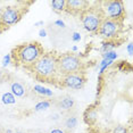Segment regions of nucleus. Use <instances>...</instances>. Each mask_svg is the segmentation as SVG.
Segmentation results:
<instances>
[{"label": "nucleus", "mask_w": 133, "mask_h": 133, "mask_svg": "<svg viewBox=\"0 0 133 133\" xmlns=\"http://www.w3.org/2000/svg\"><path fill=\"white\" fill-rule=\"evenodd\" d=\"M57 56L58 55L54 51L44 52L37 60V63L29 69L32 76L38 82L54 84L57 87L60 77L57 71Z\"/></svg>", "instance_id": "f257e3e1"}, {"label": "nucleus", "mask_w": 133, "mask_h": 133, "mask_svg": "<svg viewBox=\"0 0 133 133\" xmlns=\"http://www.w3.org/2000/svg\"><path fill=\"white\" fill-rule=\"evenodd\" d=\"M44 52L46 51L40 42L31 41L14 47L9 55L15 67H23L29 71Z\"/></svg>", "instance_id": "f03ea898"}, {"label": "nucleus", "mask_w": 133, "mask_h": 133, "mask_svg": "<svg viewBox=\"0 0 133 133\" xmlns=\"http://www.w3.org/2000/svg\"><path fill=\"white\" fill-rule=\"evenodd\" d=\"M104 19L105 15L101 9L100 1H95L93 5H90V7L80 16V21L83 28L90 33H96L98 31Z\"/></svg>", "instance_id": "7ed1b4c3"}, {"label": "nucleus", "mask_w": 133, "mask_h": 133, "mask_svg": "<svg viewBox=\"0 0 133 133\" xmlns=\"http://www.w3.org/2000/svg\"><path fill=\"white\" fill-rule=\"evenodd\" d=\"M57 71L59 76L84 71V64L80 56L73 52H64L57 56Z\"/></svg>", "instance_id": "20e7f679"}, {"label": "nucleus", "mask_w": 133, "mask_h": 133, "mask_svg": "<svg viewBox=\"0 0 133 133\" xmlns=\"http://www.w3.org/2000/svg\"><path fill=\"white\" fill-rule=\"evenodd\" d=\"M26 10H28V7H19L18 5L2 7L0 10V26H2L4 29H8L11 25H15L21 21Z\"/></svg>", "instance_id": "39448f33"}, {"label": "nucleus", "mask_w": 133, "mask_h": 133, "mask_svg": "<svg viewBox=\"0 0 133 133\" xmlns=\"http://www.w3.org/2000/svg\"><path fill=\"white\" fill-rule=\"evenodd\" d=\"M101 9L104 11L105 18L124 22L126 18V11L124 2L121 0H104L100 1Z\"/></svg>", "instance_id": "423d86ee"}, {"label": "nucleus", "mask_w": 133, "mask_h": 133, "mask_svg": "<svg viewBox=\"0 0 133 133\" xmlns=\"http://www.w3.org/2000/svg\"><path fill=\"white\" fill-rule=\"evenodd\" d=\"M123 26H124V22L105 18L96 33L99 37H101L104 39L113 40V39L117 38L119 35V33L122 32V30H123Z\"/></svg>", "instance_id": "0eeeda50"}, {"label": "nucleus", "mask_w": 133, "mask_h": 133, "mask_svg": "<svg viewBox=\"0 0 133 133\" xmlns=\"http://www.w3.org/2000/svg\"><path fill=\"white\" fill-rule=\"evenodd\" d=\"M85 83H87V74L84 71H82V72H77V73L60 76L57 87L80 90L85 85Z\"/></svg>", "instance_id": "6e6552de"}, {"label": "nucleus", "mask_w": 133, "mask_h": 133, "mask_svg": "<svg viewBox=\"0 0 133 133\" xmlns=\"http://www.w3.org/2000/svg\"><path fill=\"white\" fill-rule=\"evenodd\" d=\"M89 7V0H66L65 11L74 17H80Z\"/></svg>", "instance_id": "1a4fd4ad"}, {"label": "nucleus", "mask_w": 133, "mask_h": 133, "mask_svg": "<svg viewBox=\"0 0 133 133\" xmlns=\"http://www.w3.org/2000/svg\"><path fill=\"white\" fill-rule=\"evenodd\" d=\"M54 104H55V106L58 108V109L68 114V113H72V110H73V108L75 107L76 102H75L74 98H72L71 96L64 95V96L58 97Z\"/></svg>", "instance_id": "9d476101"}, {"label": "nucleus", "mask_w": 133, "mask_h": 133, "mask_svg": "<svg viewBox=\"0 0 133 133\" xmlns=\"http://www.w3.org/2000/svg\"><path fill=\"white\" fill-rule=\"evenodd\" d=\"M10 89H11L13 95L16 97H23L26 93L25 85H24L23 83L18 82V81H13V82L10 83Z\"/></svg>", "instance_id": "9b49d317"}, {"label": "nucleus", "mask_w": 133, "mask_h": 133, "mask_svg": "<svg viewBox=\"0 0 133 133\" xmlns=\"http://www.w3.org/2000/svg\"><path fill=\"white\" fill-rule=\"evenodd\" d=\"M76 125H77L76 116L72 113H68L67 117H66V119H65V128L68 129V130H73V129L76 128Z\"/></svg>", "instance_id": "f8f14e48"}, {"label": "nucleus", "mask_w": 133, "mask_h": 133, "mask_svg": "<svg viewBox=\"0 0 133 133\" xmlns=\"http://www.w3.org/2000/svg\"><path fill=\"white\" fill-rule=\"evenodd\" d=\"M51 7H52L54 11L56 13H62V11H65V5H66V0H54V1L50 2Z\"/></svg>", "instance_id": "ddd939ff"}, {"label": "nucleus", "mask_w": 133, "mask_h": 133, "mask_svg": "<svg viewBox=\"0 0 133 133\" xmlns=\"http://www.w3.org/2000/svg\"><path fill=\"white\" fill-rule=\"evenodd\" d=\"M84 117H85V122L88 124H92L93 122H96L97 117H98V114L95 109H88L84 114Z\"/></svg>", "instance_id": "4468645a"}, {"label": "nucleus", "mask_w": 133, "mask_h": 133, "mask_svg": "<svg viewBox=\"0 0 133 133\" xmlns=\"http://www.w3.org/2000/svg\"><path fill=\"white\" fill-rule=\"evenodd\" d=\"M50 105H51V101H49V100H42V101L39 102V104H37V106H35V108H34V110L35 111L46 110V109H48V108L50 107Z\"/></svg>", "instance_id": "2eb2a0df"}, {"label": "nucleus", "mask_w": 133, "mask_h": 133, "mask_svg": "<svg viewBox=\"0 0 133 133\" xmlns=\"http://www.w3.org/2000/svg\"><path fill=\"white\" fill-rule=\"evenodd\" d=\"M34 91L40 93L41 96H46V97H51L52 96V91H50V90L46 89V88L41 87V85H35L34 87Z\"/></svg>", "instance_id": "dca6fc26"}, {"label": "nucleus", "mask_w": 133, "mask_h": 133, "mask_svg": "<svg viewBox=\"0 0 133 133\" xmlns=\"http://www.w3.org/2000/svg\"><path fill=\"white\" fill-rule=\"evenodd\" d=\"M15 97L14 95H11V93H5L4 96H2V102L4 104H7V105H9V104H15Z\"/></svg>", "instance_id": "f3484780"}, {"label": "nucleus", "mask_w": 133, "mask_h": 133, "mask_svg": "<svg viewBox=\"0 0 133 133\" xmlns=\"http://www.w3.org/2000/svg\"><path fill=\"white\" fill-rule=\"evenodd\" d=\"M111 133H129V130L126 126H123V125H118V126H115L113 129Z\"/></svg>", "instance_id": "a211bd4d"}, {"label": "nucleus", "mask_w": 133, "mask_h": 133, "mask_svg": "<svg viewBox=\"0 0 133 133\" xmlns=\"http://www.w3.org/2000/svg\"><path fill=\"white\" fill-rule=\"evenodd\" d=\"M116 58H117V55L114 51H107V52L104 54V59H106V60H114Z\"/></svg>", "instance_id": "6ab92c4d"}, {"label": "nucleus", "mask_w": 133, "mask_h": 133, "mask_svg": "<svg viewBox=\"0 0 133 133\" xmlns=\"http://www.w3.org/2000/svg\"><path fill=\"white\" fill-rule=\"evenodd\" d=\"M111 64H113V60H106V59L102 60V62L100 63V65H99L100 66V73H102V72H104L108 66H110Z\"/></svg>", "instance_id": "aec40b11"}, {"label": "nucleus", "mask_w": 133, "mask_h": 133, "mask_svg": "<svg viewBox=\"0 0 133 133\" xmlns=\"http://www.w3.org/2000/svg\"><path fill=\"white\" fill-rule=\"evenodd\" d=\"M9 62H10V55L5 56V57H4V62H2V66H4V67H6V66L9 64Z\"/></svg>", "instance_id": "412c9836"}, {"label": "nucleus", "mask_w": 133, "mask_h": 133, "mask_svg": "<svg viewBox=\"0 0 133 133\" xmlns=\"http://www.w3.org/2000/svg\"><path fill=\"white\" fill-rule=\"evenodd\" d=\"M6 78H7V73L4 72L2 69H0V82H1V81H5Z\"/></svg>", "instance_id": "4be33fe9"}, {"label": "nucleus", "mask_w": 133, "mask_h": 133, "mask_svg": "<svg viewBox=\"0 0 133 133\" xmlns=\"http://www.w3.org/2000/svg\"><path fill=\"white\" fill-rule=\"evenodd\" d=\"M73 41L75 42H77V41H80V39H81V35H80V33H77V32H75L74 34H73Z\"/></svg>", "instance_id": "5701e85b"}, {"label": "nucleus", "mask_w": 133, "mask_h": 133, "mask_svg": "<svg viewBox=\"0 0 133 133\" xmlns=\"http://www.w3.org/2000/svg\"><path fill=\"white\" fill-rule=\"evenodd\" d=\"M49 133H67V132H66L65 130H62V129H54V130H51Z\"/></svg>", "instance_id": "b1692460"}, {"label": "nucleus", "mask_w": 133, "mask_h": 133, "mask_svg": "<svg viewBox=\"0 0 133 133\" xmlns=\"http://www.w3.org/2000/svg\"><path fill=\"white\" fill-rule=\"evenodd\" d=\"M56 24H57V25H60L62 28H65V24H64V22H63V21H57Z\"/></svg>", "instance_id": "393cba45"}, {"label": "nucleus", "mask_w": 133, "mask_h": 133, "mask_svg": "<svg viewBox=\"0 0 133 133\" xmlns=\"http://www.w3.org/2000/svg\"><path fill=\"white\" fill-rule=\"evenodd\" d=\"M39 34H40V37H46V31L44 30H40V32H39Z\"/></svg>", "instance_id": "a878e982"}, {"label": "nucleus", "mask_w": 133, "mask_h": 133, "mask_svg": "<svg viewBox=\"0 0 133 133\" xmlns=\"http://www.w3.org/2000/svg\"><path fill=\"white\" fill-rule=\"evenodd\" d=\"M128 50H129V54H130V55H132V43H130V44H129Z\"/></svg>", "instance_id": "bb28decb"}, {"label": "nucleus", "mask_w": 133, "mask_h": 133, "mask_svg": "<svg viewBox=\"0 0 133 133\" xmlns=\"http://www.w3.org/2000/svg\"><path fill=\"white\" fill-rule=\"evenodd\" d=\"M41 24H43V22H38V23H35V26H38V25H41Z\"/></svg>", "instance_id": "cd10ccee"}, {"label": "nucleus", "mask_w": 133, "mask_h": 133, "mask_svg": "<svg viewBox=\"0 0 133 133\" xmlns=\"http://www.w3.org/2000/svg\"><path fill=\"white\" fill-rule=\"evenodd\" d=\"M15 133H24V132H21V131H17V132H15Z\"/></svg>", "instance_id": "c85d7f7f"}]
</instances>
